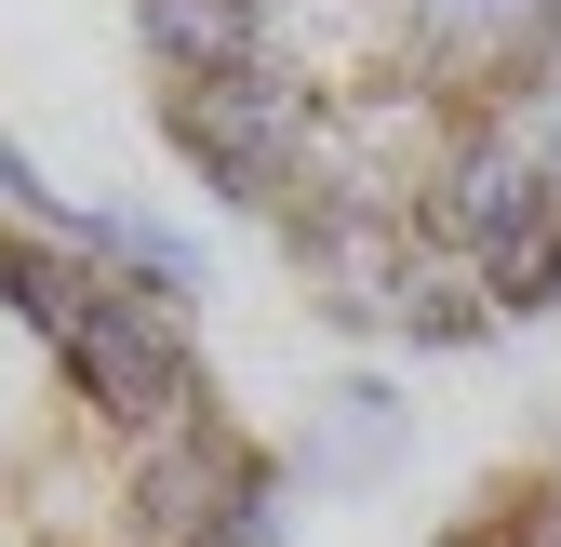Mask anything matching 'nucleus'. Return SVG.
<instances>
[{
	"label": "nucleus",
	"mask_w": 561,
	"mask_h": 547,
	"mask_svg": "<svg viewBox=\"0 0 561 547\" xmlns=\"http://www.w3.org/2000/svg\"><path fill=\"white\" fill-rule=\"evenodd\" d=\"M148 107L375 348L561 307V0H134Z\"/></svg>",
	"instance_id": "1"
},
{
	"label": "nucleus",
	"mask_w": 561,
	"mask_h": 547,
	"mask_svg": "<svg viewBox=\"0 0 561 547\" xmlns=\"http://www.w3.org/2000/svg\"><path fill=\"white\" fill-rule=\"evenodd\" d=\"M0 547H280V454L201 348L187 267L0 200Z\"/></svg>",
	"instance_id": "2"
},
{
	"label": "nucleus",
	"mask_w": 561,
	"mask_h": 547,
	"mask_svg": "<svg viewBox=\"0 0 561 547\" xmlns=\"http://www.w3.org/2000/svg\"><path fill=\"white\" fill-rule=\"evenodd\" d=\"M428 547H561V441L548 454H522V467H495Z\"/></svg>",
	"instance_id": "3"
}]
</instances>
